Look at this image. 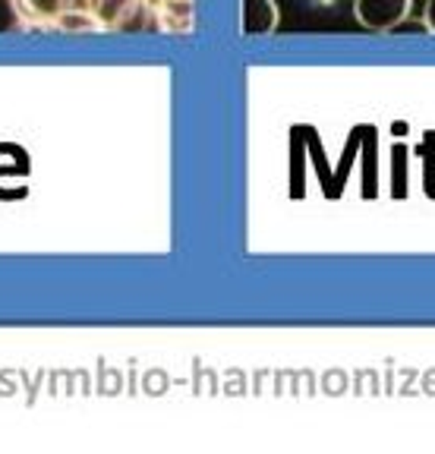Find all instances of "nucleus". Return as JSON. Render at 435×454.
Instances as JSON below:
<instances>
[{"instance_id": "nucleus-5", "label": "nucleus", "mask_w": 435, "mask_h": 454, "mask_svg": "<svg viewBox=\"0 0 435 454\" xmlns=\"http://www.w3.org/2000/svg\"><path fill=\"white\" fill-rule=\"evenodd\" d=\"M281 22L275 0H243V32L246 35H271Z\"/></svg>"}, {"instance_id": "nucleus-1", "label": "nucleus", "mask_w": 435, "mask_h": 454, "mask_svg": "<svg viewBox=\"0 0 435 454\" xmlns=\"http://www.w3.org/2000/svg\"><path fill=\"white\" fill-rule=\"evenodd\" d=\"M414 0H353V20L366 32H392L410 16Z\"/></svg>"}, {"instance_id": "nucleus-6", "label": "nucleus", "mask_w": 435, "mask_h": 454, "mask_svg": "<svg viewBox=\"0 0 435 454\" xmlns=\"http://www.w3.org/2000/svg\"><path fill=\"white\" fill-rule=\"evenodd\" d=\"M50 32H105L89 7H70L50 22Z\"/></svg>"}, {"instance_id": "nucleus-3", "label": "nucleus", "mask_w": 435, "mask_h": 454, "mask_svg": "<svg viewBox=\"0 0 435 454\" xmlns=\"http://www.w3.org/2000/svg\"><path fill=\"white\" fill-rule=\"evenodd\" d=\"M151 20L161 32L190 35L196 28V0H155Z\"/></svg>"}, {"instance_id": "nucleus-2", "label": "nucleus", "mask_w": 435, "mask_h": 454, "mask_svg": "<svg viewBox=\"0 0 435 454\" xmlns=\"http://www.w3.org/2000/svg\"><path fill=\"white\" fill-rule=\"evenodd\" d=\"M86 7L92 10L105 32L133 28L149 16V0H86Z\"/></svg>"}, {"instance_id": "nucleus-4", "label": "nucleus", "mask_w": 435, "mask_h": 454, "mask_svg": "<svg viewBox=\"0 0 435 454\" xmlns=\"http://www.w3.org/2000/svg\"><path fill=\"white\" fill-rule=\"evenodd\" d=\"M70 7H76V0H10L22 28H50V22Z\"/></svg>"}, {"instance_id": "nucleus-7", "label": "nucleus", "mask_w": 435, "mask_h": 454, "mask_svg": "<svg viewBox=\"0 0 435 454\" xmlns=\"http://www.w3.org/2000/svg\"><path fill=\"white\" fill-rule=\"evenodd\" d=\"M423 26L435 35V0H426V7H423Z\"/></svg>"}]
</instances>
